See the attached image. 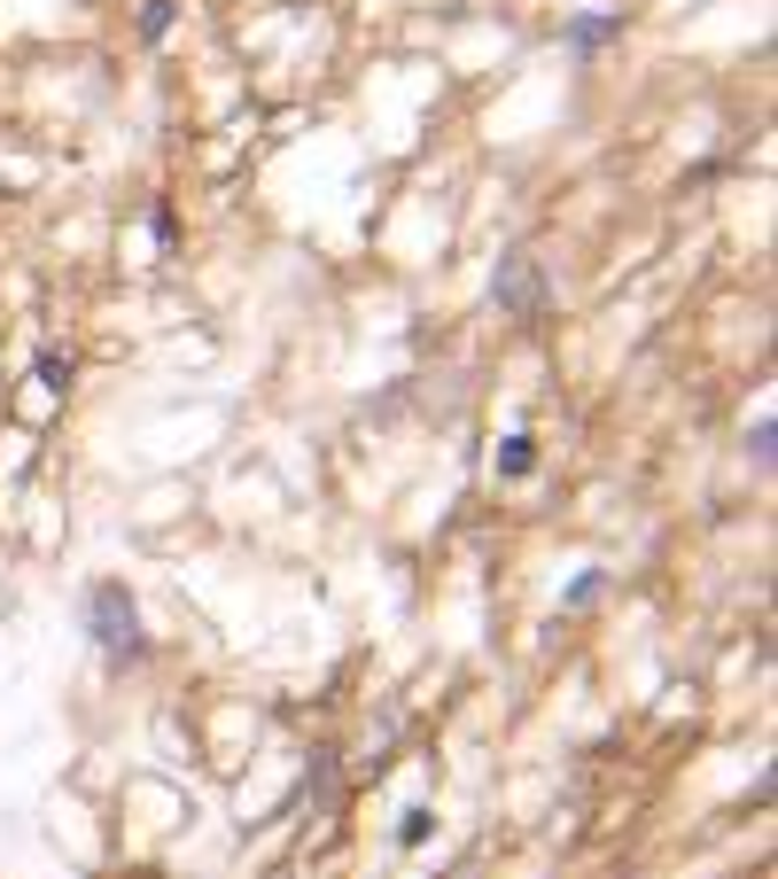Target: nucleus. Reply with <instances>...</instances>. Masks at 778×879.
Instances as JSON below:
<instances>
[{"instance_id":"20e7f679","label":"nucleus","mask_w":778,"mask_h":879,"mask_svg":"<svg viewBox=\"0 0 778 879\" xmlns=\"http://www.w3.org/2000/svg\"><path fill=\"white\" fill-rule=\"evenodd\" d=\"M538 467V444L530 436H506V452H498V475H530Z\"/></svg>"},{"instance_id":"423d86ee","label":"nucleus","mask_w":778,"mask_h":879,"mask_svg":"<svg viewBox=\"0 0 778 879\" xmlns=\"http://www.w3.org/2000/svg\"><path fill=\"white\" fill-rule=\"evenodd\" d=\"M164 24H171V0H148V16H140V32H148V40H164Z\"/></svg>"},{"instance_id":"f03ea898","label":"nucleus","mask_w":778,"mask_h":879,"mask_svg":"<svg viewBox=\"0 0 778 879\" xmlns=\"http://www.w3.org/2000/svg\"><path fill=\"white\" fill-rule=\"evenodd\" d=\"M498 304L506 312H545V281H538V266H530V257H506V266H498Z\"/></svg>"},{"instance_id":"7ed1b4c3","label":"nucleus","mask_w":778,"mask_h":879,"mask_svg":"<svg viewBox=\"0 0 778 879\" xmlns=\"http://www.w3.org/2000/svg\"><path fill=\"white\" fill-rule=\"evenodd\" d=\"M616 32H623V16H576L568 24V47H608Z\"/></svg>"},{"instance_id":"39448f33","label":"nucleus","mask_w":778,"mask_h":879,"mask_svg":"<svg viewBox=\"0 0 778 879\" xmlns=\"http://www.w3.org/2000/svg\"><path fill=\"white\" fill-rule=\"evenodd\" d=\"M40 382H47V390H63V382H70V359H55V350H40Z\"/></svg>"},{"instance_id":"f257e3e1","label":"nucleus","mask_w":778,"mask_h":879,"mask_svg":"<svg viewBox=\"0 0 778 879\" xmlns=\"http://www.w3.org/2000/svg\"><path fill=\"white\" fill-rule=\"evenodd\" d=\"M86 623H94L102 654H117V662H133V654H140V615H133L125 584H94V591H86Z\"/></svg>"}]
</instances>
